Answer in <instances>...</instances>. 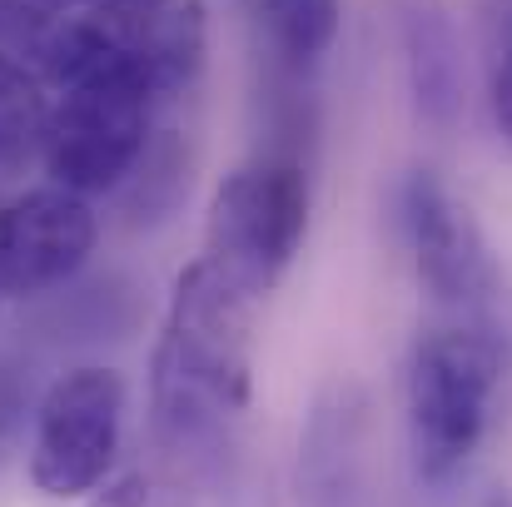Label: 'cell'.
Listing matches in <instances>:
<instances>
[{
	"label": "cell",
	"instance_id": "cell-12",
	"mask_svg": "<svg viewBox=\"0 0 512 507\" xmlns=\"http://www.w3.org/2000/svg\"><path fill=\"white\" fill-rule=\"evenodd\" d=\"M130 214L135 219H165L174 204H179V194L189 189V160H184V150H179V140H174L170 130L155 140L150 135V145H145V155H140V165L130 169ZM120 184V189H125Z\"/></svg>",
	"mask_w": 512,
	"mask_h": 507
},
{
	"label": "cell",
	"instance_id": "cell-4",
	"mask_svg": "<svg viewBox=\"0 0 512 507\" xmlns=\"http://www.w3.org/2000/svg\"><path fill=\"white\" fill-rule=\"evenodd\" d=\"M309 234V169L289 155H259L219 179L204 219V259L244 294L264 299Z\"/></svg>",
	"mask_w": 512,
	"mask_h": 507
},
{
	"label": "cell",
	"instance_id": "cell-14",
	"mask_svg": "<svg viewBox=\"0 0 512 507\" xmlns=\"http://www.w3.org/2000/svg\"><path fill=\"white\" fill-rule=\"evenodd\" d=\"M20 418H25V373L0 358V458L10 453V443L20 433Z\"/></svg>",
	"mask_w": 512,
	"mask_h": 507
},
{
	"label": "cell",
	"instance_id": "cell-5",
	"mask_svg": "<svg viewBox=\"0 0 512 507\" xmlns=\"http://www.w3.org/2000/svg\"><path fill=\"white\" fill-rule=\"evenodd\" d=\"M125 378L105 363H80L50 378L30 423V483L50 503L90 498L120 453Z\"/></svg>",
	"mask_w": 512,
	"mask_h": 507
},
{
	"label": "cell",
	"instance_id": "cell-11",
	"mask_svg": "<svg viewBox=\"0 0 512 507\" xmlns=\"http://www.w3.org/2000/svg\"><path fill=\"white\" fill-rule=\"evenodd\" d=\"M45 85L40 75L0 45V174H15L30 155H40V130H45Z\"/></svg>",
	"mask_w": 512,
	"mask_h": 507
},
{
	"label": "cell",
	"instance_id": "cell-3",
	"mask_svg": "<svg viewBox=\"0 0 512 507\" xmlns=\"http://www.w3.org/2000/svg\"><path fill=\"white\" fill-rule=\"evenodd\" d=\"M503 348L483 329H433L408 358V458L423 488L453 483L488 438Z\"/></svg>",
	"mask_w": 512,
	"mask_h": 507
},
{
	"label": "cell",
	"instance_id": "cell-13",
	"mask_svg": "<svg viewBox=\"0 0 512 507\" xmlns=\"http://www.w3.org/2000/svg\"><path fill=\"white\" fill-rule=\"evenodd\" d=\"M90 507H194L189 488L179 478H160V473H120L110 483H100L90 493Z\"/></svg>",
	"mask_w": 512,
	"mask_h": 507
},
{
	"label": "cell",
	"instance_id": "cell-2",
	"mask_svg": "<svg viewBox=\"0 0 512 507\" xmlns=\"http://www.w3.org/2000/svg\"><path fill=\"white\" fill-rule=\"evenodd\" d=\"M204 50V0H90L85 15L50 20L35 60L50 85L125 80L150 100H170L199 80Z\"/></svg>",
	"mask_w": 512,
	"mask_h": 507
},
{
	"label": "cell",
	"instance_id": "cell-16",
	"mask_svg": "<svg viewBox=\"0 0 512 507\" xmlns=\"http://www.w3.org/2000/svg\"><path fill=\"white\" fill-rule=\"evenodd\" d=\"M40 5H90V0H40Z\"/></svg>",
	"mask_w": 512,
	"mask_h": 507
},
{
	"label": "cell",
	"instance_id": "cell-15",
	"mask_svg": "<svg viewBox=\"0 0 512 507\" xmlns=\"http://www.w3.org/2000/svg\"><path fill=\"white\" fill-rule=\"evenodd\" d=\"M493 125H498L503 145L512 150V30L508 45H503V60H498V75H493Z\"/></svg>",
	"mask_w": 512,
	"mask_h": 507
},
{
	"label": "cell",
	"instance_id": "cell-1",
	"mask_svg": "<svg viewBox=\"0 0 512 507\" xmlns=\"http://www.w3.org/2000/svg\"><path fill=\"white\" fill-rule=\"evenodd\" d=\"M259 299L204 254L174 274L150 353V433L165 453L199 458L249 413Z\"/></svg>",
	"mask_w": 512,
	"mask_h": 507
},
{
	"label": "cell",
	"instance_id": "cell-9",
	"mask_svg": "<svg viewBox=\"0 0 512 507\" xmlns=\"http://www.w3.org/2000/svg\"><path fill=\"white\" fill-rule=\"evenodd\" d=\"M398 40H403V70H408L418 125L448 135L463 120V100H468L453 15L443 10V0H398Z\"/></svg>",
	"mask_w": 512,
	"mask_h": 507
},
{
	"label": "cell",
	"instance_id": "cell-6",
	"mask_svg": "<svg viewBox=\"0 0 512 507\" xmlns=\"http://www.w3.org/2000/svg\"><path fill=\"white\" fill-rule=\"evenodd\" d=\"M155 100L125 80H70L55 85L40 130V160L50 184L70 194H110L130 179L150 145Z\"/></svg>",
	"mask_w": 512,
	"mask_h": 507
},
{
	"label": "cell",
	"instance_id": "cell-8",
	"mask_svg": "<svg viewBox=\"0 0 512 507\" xmlns=\"http://www.w3.org/2000/svg\"><path fill=\"white\" fill-rule=\"evenodd\" d=\"M398 209H403V234H408L413 269L428 299L483 304L498 284V269H493V254H488V239L473 209L433 169H413L403 179Z\"/></svg>",
	"mask_w": 512,
	"mask_h": 507
},
{
	"label": "cell",
	"instance_id": "cell-7",
	"mask_svg": "<svg viewBox=\"0 0 512 507\" xmlns=\"http://www.w3.org/2000/svg\"><path fill=\"white\" fill-rule=\"evenodd\" d=\"M100 244V214L60 184L0 204V299H35L70 284Z\"/></svg>",
	"mask_w": 512,
	"mask_h": 507
},
{
	"label": "cell",
	"instance_id": "cell-10",
	"mask_svg": "<svg viewBox=\"0 0 512 507\" xmlns=\"http://www.w3.org/2000/svg\"><path fill=\"white\" fill-rule=\"evenodd\" d=\"M274 75L309 80L343 30V0H254Z\"/></svg>",
	"mask_w": 512,
	"mask_h": 507
}]
</instances>
